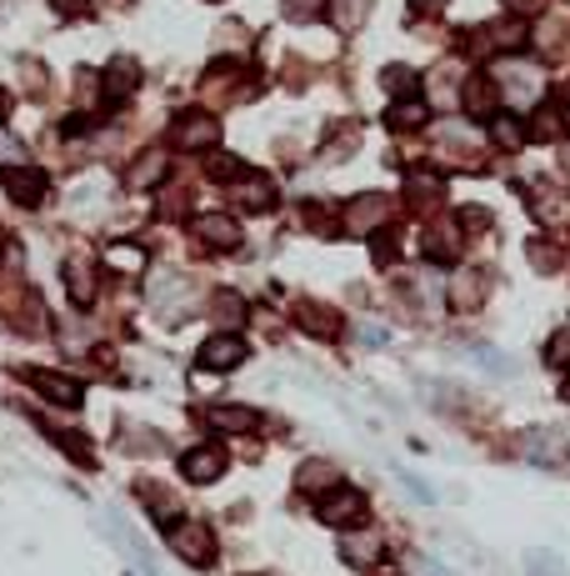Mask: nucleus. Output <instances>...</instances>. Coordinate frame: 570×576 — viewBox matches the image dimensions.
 Instances as JSON below:
<instances>
[{"mask_svg": "<svg viewBox=\"0 0 570 576\" xmlns=\"http://www.w3.org/2000/svg\"><path fill=\"white\" fill-rule=\"evenodd\" d=\"M501 81H506V100L516 110L536 106V96H540V71L536 66H526V61H506V66H501Z\"/></svg>", "mask_w": 570, "mask_h": 576, "instance_id": "obj_1", "label": "nucleus"}, {"mask_svg": "<svg viewBox=\"0 0 570 576\" xmlns=\"http://www.w3.org/2000/svg\"><path fill=\"white\" fill-rule=\"evenodd\" d=\"M216 141H221L216 116H205V110H185V116L175 120V146H185V151H211Z\"/></svg>", "mask_w": 570, "mask_h": 576, "instance_id": "obj_2", "label": "nucleus"}, {"mask_svg": "<svg viewBox=\"0 0 570 576\" xmlns=\"http://www.w3.org/2000/svg\"><path fill=\"white\" fill-rule=\"evenodd\" d=\"M171 546L185 556V562H195V566H205L211 556H216V542H211V532H205L201 522H181V526H171Z\"/></svg>", "mask_w": 570, "mask_h": 576, "instance_id": "obj_3", "label": "nucleus"}, {"mask_svg": "<svg viewBox=\"0 0 570 576\" xmlns=\"http://www.w3.org/2000/svg\"><path fill=\"white\" fill-rule=\"evenodd\" d=\"M321 522L331 526H355V522H366V497L361 491H331V497L321 501Z\"/></svg>", "mask_w": 570, "mask_h": 576, "instance_id": "obj_4", "label": "nucleus"}, {"mask_svg": "<svg viewBox=\"0 0 570 576\" xmlns=\"http://www.w3.org/2000/svg\"><path fill=\"white\" fill-rule=\"evenodd\" d=\"M240 361H246V341L240 337H211L201 346V366H211V371H230Z\"/></svg>", "mask_w": 570, "mask_h": 576, "instance_id": "obj_5", "label": "nucleus"}, {"mask_svg": "<svg viewBox=\"0 0 570 576\" xmlns=\"http://www.w3.org/2000/svg\"><path fill=\"white\" fill-rule=\"evenodd\" d=\"M136 81H140L136 61H110V71L100 76V96H106V106H120V100L136 90Z\"/></svg>", "mask_w": 570, "mask_h": 576, "instance_id": "obj_6", "label": "nucleus"}, {"mask_svg": "<svg viewBox=\"0 0 570 576\" xmlns=\"http://www.w3.org/2000/svg\"><path fill=\"white\" fill-rule=\"evenodd\" d=\"M25 381H35L41 396H51V402L80 406V386H76V381H65V376H55V371H25Z\"/></svg>", "mask_w": 570, "mask_h": 576, "instance_id": "obj_7", "label": "nucleus"}, {"mask_svg": "<svg viewBox=\"0 0 570 576\" xmlns=\"http://www.w3.org/2000/svg\"><path fill=\"white\" fill-rule=\"evenodd\" d=\"M6 185H11V196L21 201V206H41V196H45V175H41V171H31V166H21V171L11 166Z\"/></svg>", "mask_w": 570, "mask_h": 576, "instance_id": "obj_8", "label": "nucleus"}, {"mask_svg": "<svg viewBox=\"0 0 570 576\" xmlns=\"http://www.w3.org/2000/svg\"><path fill=\"white\" fill-rule=\"evenodd\" d=\"M221 471H226V457H221L216 446H195V451H185V477L191 481H216Z\"/></svg>", "mask_w": 570, "mask_h": 576, "instance_id": "obj_9", "label": "nucleus"}, {"mask_svg": "<svg viewBox=\"0 0 570 576\" xmlns=\"http://www.w3.org/2000/svg\"><path fill=\"white\" fill-rule=\"evenodd\" d=\"M195 236H201L205 246H221V250L240 246V231H236V221L230 216H201L195 221Z\"/></svg>", "mask_w": 570, "mask_h": 576, "instance_id": "obj_10", "label": "nucleus"}, {"mask_svg": "<svg viewBox=\"0 0 570 576\" xmlns=\"http://www.w3.org/2000/svg\"><path fill=\"white\" fill-rule=\"evenodd\" d=\"M380 216H386V196H361V201H351V211H345V226L351 231H376Z\"/></svg>", "mask_w": 570, "mask_h": 576, "instance_id": "obj_11", "label": "nucleus"}, {"mask_svg": "<svg viewBox=\"0 0 570 576\" xmlns=\"http://www.w3.org/2000/svg\"><path fill=\"white\" fill-rule=\"evenodd\" d=\"M455 250H461V226L441 221V231L426 236V256H435V262H455Z\"/></svg>", "mask_w": 570, "mask_h": 576, "instance_id": "obj_12", "label": "nucleus"}, {"mask_svg": "<svg viewBox=\"0 0 570 576\" xmlns=\"http://www.w3.org/2000/svg\"><path fill=\"white\" fill-rule=\"evenodd\" d=\"M211 422L226 426V431H256L260 416L250 412V406H216V412H211Z\"/></svg>", "mask_w": 570, "mask_h": 576, "instance_id": "obj_13", "label": "nucleus"}, {"mask_svg": "<svg viewBox=\"0 0 570 576\" xmlns=\"http://www.w3.org/2000/svg\"><path fill=\"white\" fill-rule=\"evenodd\" d=\"M345 562L351 566H376L380 562V536H370V532L351 536V542H345Z\"/></svg>", "mask_w": 570, "mask_h": 576, "instance_id": "obj_14", "label": "nucleus"}, {"mask_svg": "<svg viewBox=\"0 0 570 576\" xmlns=\"http://www.w3.org/2000/svg\"><path fill=\"white\" fill-rule=\"evenodd\" d=\"M165 166H171V156L165 151H151V156H140L136 171H130V185H155L165 175Z\"/></svg>", "mask_w": 570, "mask_h": 576, "instance_id": "obj_15", "label": "nucleus"}, {"mask_svg": "<svg viewBox=\"0 0 570 576\" xmlns=\"http://www.w3.org/2000/svg\"><path fill=\"white\" fill-rule=\"evenodd\" d=\"M370 0H331V21L341 25V31H355V25L366 21Z\"/></svg>", "mask_w": 570, "mask_h": 576, "instance_id": "obj_16", "label": "nucleus"}, {"mask_svg": "<svg viewBox=\"0 0 570 576\" xmlns=\"http://www.w3.org/2000/svg\"><path fill=\"white\" fill-rule=\"evenodd\" d=\"M295 487L301 491H325V487H335V471L325 467V461H305V471L295 477Z\"/></svg>", "mask_w": 570, "mask_h": 576, "instance_id": "obj_17", "label": "nucleus"}, {"mask_svg": "<svg viewBox=\"0 0 570 576\" xmlns=\"http://www.w3.org/2000/svg\"><path fill=\"white\" fill-rule=\"evenodd\" d=\"M240 201H246L250 211H266L270 201H276V191H270V181H260L256 175V181H240Z\"/></svg>", "mask_w": 570, "mask_h": 576, "instance_id": "obj_18", "label": "nucleus"}, {"mask_svg": "<svg viewBox=\"0 0 570 576\" xmlns=\"http://www.w3.org/2000/svg\"><path fill=\"white\" fill-rule=\"evenodd\" d=\"M106 262L120 266V271H140V266H146V250H140V246H110Z\"/></svg>", "mask_w": 570, "mask_h": 576, "instance_id": "obj_19", "label": "nucleus"}, {"mask_svg": "<svg viewBox=\"0 0 570 576\" xmlns=\"http://www.w3.org/2000/svg\"><path fill=\"white\" fill-rule=\"evenodd\" d=\"M386 120H390V126H420V120H426V106H420L416 96H406Z\"/></svg>", "mask_w": 570, "mask_h": 576, "instance_id": "obj_20", "label": "nucleus"}, {"mask_svg": "<svg viewBox=\"0 0 570 576\" xmlns=\"http://www.w3.org/2000/svg\"><path fill=\"white\" fill-rule=\"evenodd\" d=\"M216 316H221V327H240L246 321V301L240 296H216Z\"/></svg>", "mask_w": 570, "mask_h": 576, "instance_id": "obj_21", "label": "nucleus"}, {"mask_svg": "<svg viewBox=\"0 0 570 576\" xmlns=\"http://www.w3.org/2000/svg\"><path fill=\"white\" fill-rule=\"evenodd\" d=\"M65 286H71V296H76V301H90V296H96L86 266H71V271H65Z\"/></svg>", "mask_w": 570, "mask_h": 576, "instance_id": "obj_22", "label": "nucleus"}, {"mask_svg": "<svg viewBox=\"0 0 570 576\" xmlns=\"http://www.w3.org/2000/svg\"><path fill=\"white\" fill-rule=\"evenodd\" d=\"M491 81H485V76H475L471 81V86H465V106H471V110H491Z\"/></svg>", "mask_w": 570, "mask_h": 576, "instance_id": "obj_23", "label": "nucleus"}, {"mask_svg": "<svg viewBox=\"0 0 570 576\" xmlns=\"http://www.w3.org/2000/svg\"><path fill=\"white\" fill-rule=\"evenodd\" d=\"M546 361H550V366H570V331H560V337L550 341V346H546Z\"/></svg>", "mask_w": 570, "mask_h": 576, "instance_id": "obj_24", "label": "nucleus"}, {"mask_svg": "<svg viewBox=\"0 0 570 576\" xmlns=\"http://www.w3.org/2000/svg\"><path fill=\"white\" fill-rule=\"evenodd\" d=\"M386 86L396 90V96H410V90H416V76H410L406 66H396V71H386Z\"/></svg>", "mask_w": 570, "mask_h": 576, "instance_id": "obj_25", "label": "nucleus"}, {"mask_svg": "<svg viewBox=\"0 0 570 576\" xmlns=\"http://www.w3.org/2000/svg\"><path fill=\"white\" fill-rule=\"evenodd\" d=\"M211 175H221V181H236L240 161H236V156H211Z\"/></svg>", "mask_w": 570, "mask_h": 576, "instance_id": "obj_26", "label": "nucleus"}, {"mask_svg": "<svg viewBox=\"0 0 570 576\" xmlns=\"http://www.w3.org/2000/svg\"><path fill=\"white\" fill-rule=\"evenodd\" d=\"M301 327H311V331H335V316H325V311H301Z\"/></svg>", "mask_w": 570, "mask_h": 576, "instance_id": "obj_27", "label": "nucleus"}, {"mask_svg": "<svg viewBox=\"0 0 570 576\" xmlns=\"http://www.w3.org/2000/svg\"><path fill=\"white\" fill-rule=\"evenodd\" d=\"M286 11H291L295 21H305V15H315V11H321V0H286Z\"/></svg>", "mask_w": 570, "mask_h": 576, "instance_id": "obj_28", "label": "nucleus"}, {"mask_svg": "<svg viewBox=\"0 0 570 576\" xmlns=\"http://www.w3.org/2000/svg\"><path fill=\"white\" fill-rule=\"evenodd\" d=\"M0 161H21V141H11V136H0Z\"/></svg>", "mask_w": 570, "mask_h": 576, "instance_id": "obj_29", "label": "nucleus"}, {"mask_svg": "<svg viewBox=\"0 0 570 576\" xmlns=\"http://www.w3.org/2000/svg\"><path fill=\"white\" fill-rule=\"evenodd\" d=\"M566 131H570V86H566Z\"/></svg>", "mask_w": 570, "mask_h": 576, "instance_id": "obj_30", "label": "nucleus"}, {"mask_svg": "<svg viewBox=\"0 0 570 576\" xmlns=\"http://www.w3.org/2000/svg\"><path fill=\"white\" fill-rule=\"evenodd\" d=\"M416 6H420V11H426V6H441V0H416Z\"/></svg>", "mask_w": 570, "mask_h": 576, "instance_id": "obj_31", "label": "nucleus"}, {"mask_svg": "<svg viewBox=\"0 0 570 576\" xmlns=\"http://www.w3.org/2000/svg\"><path fill=\"white\" fill-rule=\"evenodd\" d=\"M0 116H6V90H0Z\"/></svg>", "mask_w": 570, "mask_h": 576, "instance_id": "obj_32", "label": "nucleus"}, {"mask_svg": "<svg viewBox=\"0 0 570 576\" xmlns=\"http://www.w3.org/2000/svg\"><path fill=\"white\" fill-rule=\"evenodd\" d=\"M0 250H6V236H0Z\"/></svg>", "mask_w": 570, "mask_h": 576, "instance_id": "obj_33", "label": "nucleus"}]
</instances>
